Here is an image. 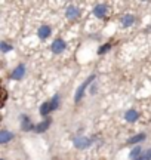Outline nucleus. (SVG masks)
Segmentation results:
<instances>
[{"mask_svg": "<svg viewBox=\"0 0 151 160\" xmlns=\"http://www.w3.org/2000/svg\"><path fill=\"white\" fill-rule=\"evenodd\" d=\"M92 80H95V74H92V76H89L83 83H81L79 88H77V91H76V95H74V102L76 104H79L81 101V98H83V95H85V92H86V88L90 83H92Z\"/></svg>", "mask_w": 151, "mask_h": 160, "instance_id": "f257e3e1", "label": "nucleus"}, {"mask_svg": "<svg viewBox=\"0 0 151 160\" xmlns=\"http://www.w3.org/2000/svg\"><path fill=\"white\" fill-rule=\"evenodd\" d=\"M65 48H67V43H65L62 39H55L52 42V45H51V51L55 53V55H59V53H62L65 51Z\"/></svg>", "mask_w": 151, "mask_h": 160, "instance_id": "f03ea898", "label": "nucleus"}, {"mask_svg": "<svg viewBox=\"0 0 151 160\" xmlns=\"http://www.w3.org/2000/svg\"><path fill=\"white\" fill-rule=\"evenodd\" d=\"M73 144L74 147H77L79 150H83V148H87L92 145V139L90 138H86V137H79V138H74L73 139Z\"/></svg>", "mask_w": 151, "mask_h": 160, "instance_id": "7ed1b4c3", "label": "nucleus"}, {"mask_svg": "<svg viewBox=\"0 0 151 160\" xmlns=\"http://www.w3.org/2000/svg\"><path fill=\"white\" fill-rule=\"evenodd\" d=\"M24 74H25V65H24V64H19V65H17V67H15V70H12L11 79L21 80L24 77Z\"/></svg>", "mask_w": 151, "mask_h": 160, "instance_id": "20e7f679", "label": "nucleus"}, {"mask_svg": "<svg viewBox=\"0 0 151 160\" xmlns=\"http://www.w3.org/2000/svg\"><path fill=\"white\" fill-rule=\"evenodd\" d=\"M51 123H52V120L47 117V119H45L43 122H40V123L34 125V132H36V133H43V132H46L47 129H49Z\"/></svg>", "mask_w": 151, "mask_h": 160, "instance_id": "39448f33", "label": "nucleus"}, {"mask_svg": "<svg viewBox=\"0 0 151 160\" xmlns=\"http://www.w3.org/2000/svg\"><path fill=\"white\" fill-rule=\"evenodd\" d=\"M21 128H22L24 132H30V131H34V125L31 123L28 116H21Z\"/></svg>", "mask_w": 151, "mask_h": 160, "instance_id": "423d86ee", "label": "nucleus"}, {"mask_svg": "<svg viewBox=\"0 0 151 160\" xmlns=\"http://www.w3.org/2000/svg\"><path fill=\"white\" fill-rule=\"evenodd\" d=\"M65 15L68 19H77V18L80 17V9L79 8H76V6H68L67 8V11H65Z\"/></svg>", "mask_w": 151, "mask_h": 160, "instance_id": "0eeeda50", "label": "nucleus"}, {"mask_svg": "<svg viewBox=\"0 0 151 160\" xmlns=\"http://www.w3.org/2000/svg\"><path fill=\"white\" fill-rule=\"evenodd\" d=\"M107 12H108V9H107V6L105 5H96L95 8H93V15H95L96 18H99V19L105 18Z\"/></svg>", "mask_w": 151, "mask_h": 160, "instance_id": "6e6552de", "label": "nucleus"}, {"mask_svg": "<svg viewBox=\"0 0 151 160\" xmlns=\"http://www.w3.org/2000/svg\"><path fill=\"white\" fill-rule=\"evenodd\" d=\"M12 139H13V133L11 131H7V129L0 131V144H7Z\"/></svg>", "mask_w": 151, "mask_h": 160, "instance_id": "1a4fd4ad", "label": "nucleus"}, {"mask_svg": "<svg viewBox=\"0 0 151 160\" xmlns=\"http://www.w3.org/2000/svg\"><path fill=\"white\" fill-rule=\"evenodd\" d=\"M51 33H52V30H51L49 25H41V27H39V30H37V36H39L41 40L47 39V37L51 36Z\"/></svg>", "mask_w": 151, "mask_h": 160, "instance_id": "9d476101", "label": "nucleus"}, {"mask_svg": "<svg viewBox=\"0 0 151 160\" xmlns=\"http://www.w3.org/2000/svg\"><path fill=\"white\" fill-rule=\"evenodd\" d=\"M124 119H126V122H130V123H134V122H136V120L139 119V113L136 111V110H128L126 111V114H124Z\"/></svg>", "mask_w": 151, "mask_h": 160, "instance_id": "9b49d317", "label": "nucleus"}, {"mask_svg": "<svg viewBox=\"0 0 151 160\" xmlns=\"http://www.w3.org/2000/svg\"><path fill=\"white\" fill-rule=\"evenodd\" d=\"M52 111H53V108H52V105H51V101H46V102L41 104V107H40V114L43 116V117H47V116L51 114Z\"/></svg>", "mask_w": 151, "mask_h": 160, "instance_id": "f8f14e48", "label": "nucleus"}, {"mask_svg": "<svg viewBox=\"0 0 151 160\" xmlns=\"http://www.w3.org/2000/svg\"><path fill=\"white\" fill-rule=\"evenodd\" d=\"M120 22H122L123 27H130V25H134V22H135V17L130 15V13H126V15L122 17Z\"/></svg>", "mask_w": 151, "mask_h": 160, "instance_id": "ddd939ff", "label": "nucleus"}, {"mask_svg": "<svg viewBox=\"0 0 151 160\" xmlns=\"http://www.w3.org/2000/svg\"><path fill=\"white\" fill-rule=\"evenodd\" d=\"M145 138H147L145 133H138V135H134V137L129 138L128 142H129V144H139L141 141H144Z\"/></svg>", "mask_w": 151, "mask_h": 160, "instance_id": "4468645a", "label": "nucleus"}, {"mask_svg": "<svg viewBox=\"0 0 151 160\" xmlns=\"http://www.w3.org/2000/svg\"><path fill=\"white\" fill-rule=\"evenodd\" d=\"M141 151H142V150H141V147H139V145H136V147L130 151V159H134V160L139 159V157H141Z\"/></svg>", "mask_w": 151, "mask_h": 160, "instance_id": "2eb2a0df", "label": "nucleus"}, {"mask_svg": "<svg viewBox=\"0 0 151 160\" xmlns=\"http://www.w3.org/2000/svg\"><path fill=\"white\" fill-rule=\"evenodd\" d=\"M0 51L3 52V53H6V52L12 51V46L9 43H6V42H0Z\"/></svg>", "mask_w": 151, "mask_h": 160, "instance_id": "dca6fc26", "label": "nucleus"}, {"mask_svg": "<svg viewBox=\"0 0 151 160\" xmlns=\"http://www.w3.org/2000/svg\"><path fill=\"white\" fill-rule=\"evenodd\" d=\"M51 105H52L53 110H56L59 107V95H53L52 99H51Z\"/></svg>", "mask_w": 151, "mask_h": 160, "instance_id": "f3484780", "label": "nucleus"}, {"mask_svg": "<svg viewBox=\"0 0 151 160\" xmlns=\"http://www.w3.org/2000/svg\"><path fill=\"white\" fill-rule=\"evenodd\" d=\"M110 49H111V45H110V43H105V45H102L98 49V53H99V55H102V53H105V52H108Z\"/></svg>", "mask_w": 151, "mask_h": 160, "instance_id": "a211bd4d", "label": "nucleus"}, {"mask_svg": "<svg viewBox=\"0 0 151 160\" xmlns=\"http://www.w3.org/2000/svg\"><path fill=\"white\" fill-rule=\"evenodd\" d=\"M144 157H145V160H151V150H148L145 154H144Z\"/></svg>", "mask_w": 151, "mask_h": 160, "instance_id": "6ab92c4d", "label": "nucleus"}, {"mask_svg": "<svg viewBox=\"0 0 151 160\" xmlns=\"http://www.w3.org/2000/svg\"><path fill=\"white\" fill-rule=\"evenodd\" d=\"M6 98H7V93H6V91H5V89H3V104H5Z\"/></svg>", "mask_w": 151, "mask_h": 160, "instance_id": "aec40b11", "label": "nucleus"}, {"mask_svg": "<svg viewBox=\"0 0 151 160\" xmlns=\"http://www.w3.org/2000/svg\"><path fill=\"white\" fill-rule=\"evenodd\" d=\"M136 160H145V157H144V156H141L139 159H136Z\"/></svg>", "mask_w": 151, "mask_h": 160, "instance_id": "412c9836", "label": "nucleus"}]
</instances>
